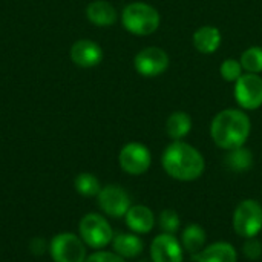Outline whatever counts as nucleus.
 <instances>
[{"instance_id": "nucleus-1", "label": "nucleus", "mask_w": 262, "mask_h": 262, "mask_svg": "<svg viewBox=\"0 0 262 262\" xmlns=\"http://www.w3.org/2000/svg\"><path fill=\"white\" fill-rule=\"evenodd\" d=\"M164 172L177 181H195L206 169L203 154L186 141H172L161 155Z\"/></svg>"}, {"instance_id": "nucleus-2", "label": "nucleus", "mask_w": 262, "mask_h": 262, "mask_svg": "<svg viewBox=\"0 0 262 262\" xmlns=\"http://www.w3.org/2000/svg\"><path fill=\"white\" fill-rule=\"evenodd\" d=\"M252 132V123L243 109L220 111L210 123V137L213 143L224 150L246 146Z\"/></svg>"}, {"instance_id": "nucleus-3", "label": "nucleus", "mask_w": 262, "mask_h": 262, "mask_svg": "<svg viewBox=\"0 0 262 262\" xmlns=\"http://www.w3.org/2000/svg\"><path fill=\"white\" fill-rule=\"evenodd\" d=\"M161 17L157 8L144 2H132L121 12V23L134 35H150L160 26Z\"/></svg>"}, {"instance_id": "nucleus-4", "label": "nucleus", "mask_w": 262, "mask_h": 262, "mask_svg": "<svg viewBox=\"0 0 262 262\" xmlns=\"http://www.w3.org/2000/svg\"><path fill=\"white\" fill-rule=\"evenodd\" d=\"M233 230L238 236L256 238L262 230V206L256 200L241 201L233 212Z\"/></svg>"}, {"instance_id": "nucleus-5", "label": "nucleus", "mask_w": 262, "mask_h": 262, "mask_svg": "<svg viewBox=\"0 0 262 262\" xmlns=\"http://www.w3.org/2000/svg\"><path fill=\"white\" fill-rule=\"evenodd\" d=\"M78 232L83 243L92 249H103L109 246L114 239V232L111 224L103 215L98 213L84 215L80 220Z\"/></svg>"}, {"instance_id": "nucleus-6", "label": "nucleus", "mask_w": 262, "mask_h": 262, "mask_svg": "<svg viewBox=\"0 0 262 262\" xmlns=\"http://www.w3.org/2000/svg\"><path fill=\"white\" fill-rule=\"evenodd\" d=\"M49 253L54 262H84L86 244L74 233H58L49 243Z\"/></svg>"}, {"instance_id": "nucleus-7", "label": "nucleus", "mask_w": 262, "mask_h": 262, "mask_svg": "<svg viewBox=\"0 0 262 262\" xmlns=\"http://www.w3.org/2000/svg\"><path fill=\"white\" fill-rule=\"evenodd\" d=\"M233 95L243 111H256L262 106V77L259 74H243L233 88Z\"/></svg>"}, {"instance_id": "nucleus-8", "label": "nucleus", "mask_w": 262, "mask_h": 262, "mask_svg": "<svg viewBox=\"0 0 262 262\" xmlns=\"http://www.w3.org/2000/svg\"><path fill=\"white\" fill-rule=\"evenodd\" d=\"M120 167L129 175H143L152 164V154L143 143H127L121 147L118 155Z\"/></svg>"}, {"instance_id": "nucleus-9", "label": "nucleus", "mask_w": 262, "mask_h": 262, "mask_svg": "<svg viewBox=\"0 0 262 262\" xmlns=\"http://www.w3.org/2000/svg\"><path fill=\"white\" fill-rule=\"evenodd\" d=\"M134 66L140 75L154 78L167 71L169 55L164 49H161L158 46H147L135 55Z\"/></svg>"}, {"instance_id": "nucleus-10", "label": "nucleus", "mask_w": 262, "mask_h": 262, "mask_svg": "<svg viewBox=\"0 0 262 262\" xmlns=\"http://www.w3.org/2000/svg\"><path fill=\"white\" fill-rule=\"evenodd\" d=\"M100 209L111 218H121L130 209V196L129 193L117 184H109L101 187L97 195Z\"/></svg>"}, {"instance_id": "nucleus-11", "label": "nucleus", "mask_w": 262, "mask_h": 262, "mask_svg": "<svg viewBox=\"0 0 262 262\" xmlns=\"http://www.w3.org/2000/svg\"><path fill=\"white\" fill-rule=\"evenodd\" d=\"M150 259L152 262H183L184 249L181 241L170 233H161L155 236L150 244Z\"/></svg>"}, {"instance_id": "nucleus-12", "label": "nucleus", "mask_w": 262, "mask_h": 262, "mask_svg": "<svg viewBox=\"0 0 262 262\" xmlns=\"http://www.w3.org/2000/svg\"><path fill=\"white\" fill-rule=\"evenodd\" d=\"M71 60L80 68H94L103 60V49L98 43L83 38L75 41L69 51Z\"/></svg>"}, {"instance_id": "nucleus-13", "label": "nucleus", "mask_w": 262, "mask_h": 262, "mask_svg": "<svg viewBox=\"0 0 262 262\" xmlns=\"http://www.w3.org/2000/svg\"><path fill=\"white\" fill-rule=\"evenodd\" d=\"M126 226L137 235H146L152 232L155 227V215L154 212L143 204L130 206L127 213L124 215Z\"/></svg>"}, {"instance_id": "nucleus-14", "label": "nucleus", "mask_w": 262, "mask_h": 262, "mask_svg": "<svg viewBox=\"0 0 262 262\" xmlns=\"http://www.w3.org/2000/svg\"><path fill=\"white\" fill-rule=\"evenodd\" d=\"M86 17L95 26L106 28V26H112L117 21L118 14L112 3L106 0H94L86 8Z\"/></svg>"}, {"instance_id": "nucleus-15", "label": "nucleus", "mask_w": 262, "mask_h": 262, "mask_svg": "<svg viewBox=\"0 0 262 262\" xmlns=\"http://www.w3.org/2000/svg\"><path fill=\"white\" fill-rule=\"evenodd\" d=\"M193 46L198 52L201 54H213L218 51L223 41L221 31L216 26H201L195 31L193 34Z\"/></svg>"}, {"instance_id": "nucleus-16", "label": "nucleus", "mask_w": 262, "mask_h": 262, "mask_svg": "<svg viewBox=\"0 0 262 262\" xmlns=\"http://www.w3.org/2000/svg\"><path fill=\"white\" fill-rule=\"evenodd\" d=\"M198 262H238V252L230 243L218 241L204 247L198 255Z\"/></svg>"}, {"instance_id": "nucleus-17", "label": "nucleus", "mask_w": 262, "mask_h": 262, "mask_svg": "<svg viewBox=\"0 0 262 262\" xmlns=\"http://www.w3.org/2000/svg\"><path fill=\"white\" fill-rule=\"evenodd\" d=\"M112 247L121 258H137L143 253L144 244L137 233H118L112 239Z\"/></svg>"}, {"instance_id": "nucleus-18", "label": "nucleus", "mask_w": 262, "mask_h": 262, "mask_svg": "<svg viewBox=\"0 0 262 262\" xmlns=\"http://www.w3.org/2000/svg\"><path fill=\"white\" fill-rule=\"evenodd\" d=\"M192 130V117L184 111H175L166 120V132L173 141H181Z\"/></svg>"}, {"instance_id": "nucleus-19", "label": "nucleus", "mask_w": 262, "mask_h": 262, "mask_svg": "<svg viewBox=\"0 0 262 262\" xmlns=\"http://www.w3.org/2000/svg\"><path fill=\"white\" fill-rule=\"evenodd\" d=\"M206 241H207V233H206L204 227L196 223L186 226V229L181 233L183 249L192 255H198L204 249Z\"/></svg>"}, {"instance_id": "nucleus-20", "label": "nucleus", "mask_w": 262, "mask_h": 262, "mask_svg": "<svg viewBox=\"0 0 262 262\" xmlns=\"http://www.w3.org/2000/svg\"><path fill=\"white\" fill-rule=\"evenodd\" d=\"M224 163L233 172H247L253 166V154L246 146H241V147L227 150Z\"/></svg>"}, {"instance_id": "nucleus-21", "label": "nucleus", "mask_w": 262, "mask_h": 262, "mask_svg": "<svg viewBox=\"0 0 262 262\" xmlns=\"http://www.w3.org/2000/svg\"><path fill=\"white\" fill-rule=\"evenodd\" d=\"M241 66L244 72L249 74H261L262 72V48L261 46H250L241 54Z\"/></svg>"}, {"instance_id": "nucleus-22", "label": "nucleus", "mask_w": 262, "mask_h": 262, "mask_svg": "<svg viewBox=\"0 0 262 262\" xmlns=\"http://www.w3.org/2000/svg\"><path fill=\"white\" fill-rule=\"evenodd\" d=\"M74 186H75V190L83 196H97L101 190L98 178L92 173H88V172L77 175Z\"/></svg>"}, {"instance_id": "nucleus-23", "label": "nucleus", "mask_w": 262, "mask_h": 262, "mask_svg": "<svg viewBox=\"0 0 262 262\" xmlns=\"http://www.w3.org/2000/svg\"><path fill=\"white\" fill-rule=\"evenodd\" d=\"M158 226L163 230V233H170L175 235L180 227H181V220L177 210L173 209H166L160 213L158 216Z\"/></svg>"}, {"instance_id": "nucleus-24", "label": "nucleus", "mask_w": 262, "mask_h": 262, "mask_svg": "<svg viewBox=\"0 0 262 262\" xmlns=\"http://www.w3.org/2000/svg\"><path fill=\"white\" fill-rule=\"evenodd\" d=\"M220 74H221L223 80L235 83L244 74V69L241 66L239 60H236V58H226L221 63V66H220Z\"/></svg>"}, {"instance_id": "nucleus-25", "label": "nucleus", "mask_w": 262, "mask_h": 262, "mask_svg": "<svg viewBox=\"0 0 262 262\" xmlns=\"http://www.w3.org/2000/svg\"><path fill=\"white\" fill-rule=\"evenodd\" d=\"M243 252L246 255V258L255 261V259H259L262 255V244L258 238H249L246 239L244 246H243Z\"/></svg>"}, {"instance_id": "nucleus-26", "label": "nucleus", "mask_w": 262, "mask_h": 262, "mask_svg": "<svg viewBox=\"0 0 262 262\" xmlns=\"http://www.w3.org/2000/svg\"><path fill=\"white\" fill-rule=\"evenodd\" d=\"M84 262H126V259L115 252H95L88 256Z\"/></svg>"}, {"instance_id": "nucleus-27", "label": "nucleus", "mask_w": 262, "mask_h": 262, "mask_svg": "<svg viewBox=\"0 0 262 262\" xmlns=\"http://www.w3.org/2000/svg\"><path fill=\"white\" fill-rule=\"evenodd\" d=\"M46 249H48V243L45 241V238H34L29 243V252L35 256L45 255Z\"/></svg>"}, {"instance_id": "nucleus-28", "label": "nucleus", "mask_w": 262, "mask_h": 262, "mask_svg": "<svg viewBox=\"0 0 262 262\" xmlns=\"http://www.w3.org/2000/svg\"><path fill=\"white\" fill-rule=\"evenodd\" d=\"M140 262H149V261H140Z\"/></svg>"}]
</instances>
